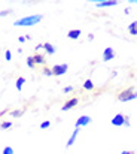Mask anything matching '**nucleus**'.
<instances>
[{"instance_id": "f257e3e1", "label": "nucleus", "mask_w": 137, "mask_h": 154, "mask_svg": "<svg viewBox=\"0 0 137 154\" xmlns=\"http://www.w3.org/2000/svg\"><path fill=\"white\" fill-rule=\"evenodd\" d=\"M43 18V15L40 14H36V15H30V17H24V18H19L13 23V26L16 27H30V26H36L37 23H40Z\"/></svg>"}, {"instance_id": "f03ea898", "label": "nucleus", "mask_w": 137, "mask_h": 154, "mask_svg": "<svg viewBox=\"0 0 137 154\" xmlns=\"http://www.w3.org/2000/svg\"><path fill=\"white\" fill-rule=\"evenodd\" d=\"M119 102H130V100H136L137 99V91H134V88H128L119 93L118 96Z\"/></svg>"}, {"instance_id": "7ed1b4c3", "label": "nucleus", "mask_w": 137, "mask_h": 154, "mask_svg": "<svg viewBox=\"0 0 137 154\" xmlns=\"http://www.w3.org/2000/svg\"><path fill=\"white\" fill-rule=\"evenodd\" d=\"M52 75H55V76H61V75H64L67 70H69V66L64 63V64H55L52 69Z\"/></svg>"}, {"instance_id": "20e7f679", "label": "nucleus", "mask_w": 137, "mask_h": 154, "mask_svg": "<svg viewBox=\"0 0 137 154\" xmlns=\"http://www.w3.org/2000/svg\"><path fill=\"white\" fill-rule=\"evenodd\" d=\"M91 121H92V118L90 117V115H82V117H79V118H78V121H76L75 127H76V129H79V127L88 126V124H90Z\"/></svg>"}, {"instance_id": "39448f33", "label": "nucleus", "mask_w": 137, "mask_h": 154, "mask_svg": "<svg viewBox=\"0 0 137 154\" xmlns=\"http://www.w3.org/2000/svg\"><path fill=\"white\" fill-rule=\"evenodd\" d=\"M115 127H121V126H124L125 124V117L122 115V114H116L113 118H112V121H110Z\"/></svg>"}, {"instance_id": "423d86ee", "label": "nucleus", "mask_w": 137, "mask_h": 154, "mask_svg": "<svg viewBox=\"0 0 137 154\" xmlns=\"http://www.w3.org/2000/svg\"><path fill=\"white\" fill-rule=\"evenodd\" d=\"M113 57H115V50L113 48H110V47L104 48V51H103V61H110Z\"/></svg>"}, {"instance_id": "0eeeda50", "label": "nucleus", "mask_w": 137, "mask_h": 154, "mask_svg": "<svg viewBox=\"0 0 137 154\" xmlns=\"http://www.w3.org/2000/svg\"><path fill=\"white\" fill-rule=\"evenodd\" d=\"M118 2L116 0H101V2H95L97 8H109V6H116Z\"/></svg>"}, {"instance_id": "6e6552de", "label": "nucleus", "mask_w": 137, "mask_h": 154, "mask_svg": "<svg viewBox=\"0 0 137 154\" xmlns=\"http://www.w3.org/2000/svg\"><path fill=\"white\" fill-rule=\"evenodd\" d=\"M76 105H78V97H73V99H70V100H67V102L64 103V106L61 108V111H69V109H72Z\"/></svg>"}, {"instance_id": "1a4fd4ad", "label": "nucleus", "mask_w": 137, "mask_h": 154, "mask_svg": "<svg viewBox=\"0 0 137 154\" xmlns=\"http://www.w3.org/2000/svg\"><path fill=\"white\" fill-rule=\"evenodd\" d=\"M78 135H79V129H75V130H73V133L70 135V138H69V141H67V147H72V145L75 144V141H76V138H78Z\"/></svg>"}, {"instance_id": "9d476101", "label": "nucleus", "mask_w": 137, "mask_h": 154, "mask_svg": "<svg viewBox=\"0 0 137 154\" xmlns=\"http://www.w3.org/2000/svg\"><path fill=\"white\" fill-rule=\"evenodd\" d=\"M67 36H69V39H79V36H81V30H79V29L70 30V32L67 33Z\"/></svg>"}, {"instance_id": "9b49d317", "label": "nucleus", "mask_w": 137, "mask_h": 154, "mask_svg": "<svg viewBox=\"0 0 137 154\" xmlns=\"http://www.w3.org/2000/svg\"><path fill=\"white\" fill-rule=\"evenodd\" d=\"M128 32H130V35L137 36V21H133V23L128 26Z\"/></svg>"}, {"instance_id": "f8f14e48", "label": "nucleus", "mask_w": 137, "mask_h": 154, "mask_svg": "<svg viewBox=\"0 0 137 154\" xmlns=\"http://www.w3.org/2000/svg\"><path fill=\"white\" fill-rule=\"evenodd\" d=\"M43 50H45L49 55H52V54L55 52V47H52L51 44H43Z\"/></svg>"}, {"instance_id": "ddd939ff", "label": "nucleus", "mask_w": 137, "mask_h": 154, "mask_svg": "<svg viewBox=\"0 0 137 154\" xmlns=\"http://www.w3.org/2000/svg\"><path fill=\"white\" fill-rule=\"evenodd\" d=\"M24 82H25V78H22V76H19L18 79H16V88H18V91H21V88H22V85H24Z\"/></svg>"}, {"instance_id": "4468645a", "label": "nucleus", "mask_w": 137, "mask_h": 154, "mask_svg": "<svg viewBox=\"0 0 137 154\" xmlns=\"http://www.w3.org/2000/svg\"><path fill=\"white\" fill-rule=\"evenodd\" d=\"M84 88H85V90H92V88H94V84H92L91 79H87V81L84 82Z\"/></svg>"}, {"instance_id": "2eb2a0df", "label": "nucleus", "mask_w": 137, "mask_h": 154, "mask_svg": "<svg viewBox=\"0 0 137 154\" xmlns=\"http://www.w3.org/2000/svg\"><path fill=\"white\" fill-rule=\"evenodd\" d=\"M43 61H45V58H43L42 55H34V63L40 64V63H43Z\"/></svg>"}, {"instance_id": "dca6fc26", "label": "nucleus", "mask_w": 137, "mask_h": 154, "mask_svg": "<svg viewBox=\"0 0 137 154\" xmlns=\"http://www.w3.org/2000/svg\"><path fill=\"white\" fill-rule=\"evenodd\" d=\"M27 66L28 67H33L34 66V57H28L27 58Z\"/></svg>"}, {"instance_id": "f3484780", "label": "nucleus", "mask_w": 137, "mask_h": 154, "mask_svg": "<svg viewBox=\"0 0 137 154\" xmlns=\"http://www.w3.org/2000/svg\"><path fill=\"white\" fill-rule=\"evenodd\" d=\"M10 126H12V123H10V121H3V123L0 124V127H1V129H9Z\"/></svg>"}, {"instance_id": "a211bd4d", "label": "nucleus", "mask_w": 137, "mask_h": 154, "mask_svg": "<svg viewBox=\"0 0 137 154\" xmlns=\"http://www.w3.org/2000/svg\"><path fill=\"white\" fill-rule=\"evenodd\" d=\"M3 154H15V153H13V148H12V147H4Z\"/></svg>"}, {"instance_id": "6ab92c4d", "label": "nucleus", "mask_w": 137, "mask_h": 154, "mask_svg": "<svg viewBox=\"0 0 137 154\" xmlns=\"http://www.w3.org/2000/svg\"><path fill=\"white\" fill-rule=\"evenodd\" d=\"M51 126V121H43L42 124H40V129H48Z\"/></svg>"}, {"instance_id": "aec40b11", "label": "nucleus", "mask_w": 137, "mask_h": 154, "mask_svg": "<svg viewBox=\"0 0 137 154\" xmlns=\"http://www.w3.org/2000/svg\"><path fill=\"white\" fill-rule=\"evenodd\" d=\"M4 57H6V60H7V61H9V60H12V54H10V51H9V50L4 52Z\"/></svg>"}, {"instance_id": "412c9836", "label": "nucleus", "mask_w": 137, "mask_h": 154, "mask_svg": "<svg viewBox=\"0 0 137 154\" xmlns=\"http://www.w3.org/2000/svg\"><path fill=\"white\" fill-rule=\"evenodd\" d=\"M12 11H0V17H6V15H9Z\"/></svg>"}, {"instance_id": "4be33fe9", "label": "nucleus", "mask_w": 137, "mask_h": 154, "mask_svg": "<svg viewBox=\"0 0 137 154\" xmlns=\"http://www.w3.org/2000/svg\"><path fill=\"white\" fill-rule=\"evenodd\" d=\"M21 114H22V111H13L12 112V117H19Z\"/></svg>"}, {"instance_id": "5701e85b", "label": "nucleus", "mask_w": 137, "mask_h": 154, "mask_svg": "<svg viewBox=\"0 0 137 154\" xmlns=\"http://www.w3.org/2000/svg\"><path fill=\"white\" fill-rule=\"evenodd\" d=\"M43 73H45L46 76H51V75H52V70H51V69H45V72H43Z\"/></svg>"}, {"instance_id": "b1692460", "label": "nucleus", "mask_w": 137, "mask_h": 154, "mask_svg": "<svg viewBox=\"0 0 137 154\" xmlns=\"http://www.w3.org/2000/svg\"><path fill=\"white\" fill-rule=\"evenodd\" d=\"M72 90H73V87H66V88H64V93H70Z\"/></svg>"}, {"instance_id": "393cba45", "label": "nucleus", "mask_w": 137, "mask_h": 154, "mask_svg": "<svg viewBox=\"0 0 137 154\" xmlns=\"http://www.w3.org/2000/svg\"><path fill=\"white\" fill-rule=\"evenodd\" d=\"M130 3H131V5H137V0H131Z\"/></svg>"}, {"instance_id": "a878e982", "label": "nucleus", "mask_w": 137, "mask_h": 154, "mask_svg": "<svg viewBox=\"0 0 137 154\" xmlns=\"http://www.w3.org/2000/svg\"><path fill=\"white\" fill-rule=\"evenodd\" d=\"M121 154H133V153H131V151H122Z\"/></svg>"}]
</instances>
